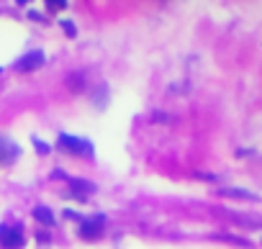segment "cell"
I'll return each mask as SVG.
<instances>
[{
    "instance_id": "cell-10",
    "label": "cell",
    "mask_w": 262,
    "mask_h": 249,
    "mask_svg": "<svg viewBox=\"0 0 262 249\" xmlns=\"http://www.w3.org/2000/svg\"><path fill=\"white\" fill-rule=\"evenodd\" d=\"M33 146H36V152H41V154H49L52 152V146L47 141H41L39 137H33Z\"/></svg>"
},
{
    "instance_id": "cell-4",
    "label": "cell",
    "mask_w": 262,
    "mask_h": 249,
    "mask_svg": "<svg viewBox=\"0 0 262 249\" xmlns=\"http://www.w3.org/2000/svg\"><path fill=\"white\" fill-rule=\"evenodd\" d=\"M41 64H44V52L41 49H33V52H26L16 62V70L18 72H33V70H39Z\"/></svg>"
},
{
    "instance_id": "cell-7",
    "label": "cell",
    "mask_w": 262,
    "mask_h": 249,
    "mask_svg": "<svg viewBox=\"0 0 262 249\" xmlns=\"http://www.w3.org/2000/svg\"><path fill=\"white\" fill-rule=\"evenodd\" d=\"M70 185L75 190V198H83V193H95V185L93 183H87V180H70Z\"/></svg>"
},
{
    "instance_id": "cell-13",
    "label": "cell",
    "mask_w": 262,
    "mask_h": 249,
    "mask_svg": "<svg viewBox=\"0 0 262 249\" xmlns=\"http://www.w3.org/2000/svg\"><path fill=\"white\" fill-rule=\"evenodd\" d=\"M0 72H3V70H0Z\"/></svg>"
},
{
    "instance_id": "cell-12",
    "label": "cell",
    "mask_w": 262,
    "mask_h": 249,
    "mask_svg": "<svg viewBox=\"0 0 262 249\" xmlns=\"http://www.w3.org/2000/svg\"><path fill=\"white\" fill-rule=\"evenodd\" d=\"M62 28L67 31V36H75V33H77V31H75V24H72V21H62Z\"/></svg>"
},
{
    "instance_id": "cell-11",
    "label": "cell",
    "mask_w": 262,
    "mask_h": 249,
    "mask_svg": "<svg viewBox=\"0 0 262 249\" xmlns=\"http://www.w3.org/2000/svg\"><path fill=\"white\" fill-rule=\"evenodd\" d=\"M49 10H64L67 8V0H47Z\"/></svg>"
},
{
    "instance_id": "cell-1",
    "label": "cell",
    "mask_w": 262,
    "mask_h": 249,
    "mask_svg": "<svg viewBox=\"0 0 262 249\" xmlns=\"http://www.w3.org/2000/svg\"><path fill=\"white\" fill-rule=\"evenodd\" d=\"M57 146L67 154H75V157H93V144L87 139H80V137H70V134H59L57 139Z\"/></svg>"
},
{
    "instance_id": "cell-9",
    "label": "cell",
    "mask_w": 262,
    "mask_h": 249,
    "mask_svg": "<svg viewBox=\"0 0 262 249\" xmlns=\"http://www.w3.org/2000/svg\"><path fill=\"white\" fill-rule=\"evenodd\" d=\"M67 87H70L72 93H80V90L85 87V72H70L67 75Z\"/></svg>"
},
{
    "instance_id": "cell-3",
    "label": "cell",
    "mask_w": 262,
    "mask_h": 249,
    "mask_svg": "<svg viewBox=\"0 0 262 249\" xmlns=\"http://www.w3.org/2000/svg\"><path fill=\"white\" fill-rule=\"evenodd\" d=\"M106 226V216H90V219H83L80 221V236H85V239H95L100 236Z\"/></svg>"
},
{
    "instance_id": "cell-5",
    "label": "cell",
    "mask_w": 262,
    "mask_h": 249,
    "mask_svg": "<svg viewBox=\"0 0 262 249\" xmlns=\"http://www.w3.org/2000/svg\"><path fill=\"white\" fill-rule=\"evenodd\" d=\"M18 154H21V149L13 141H8L5 137H0V165H3V167L13 165L18 160Z\"/></svg>"
},
{
    "instance_id": "cell-8",
    "label": "cell",
    "mask_w": 262,
    "mask_h": 249,
    "mask_svg": "<svg viewBox=\"0 0 262 249\" xmlns=\"http://www.w3.org/2000/svg\"><path fill=\"white\" fill-rule=\"evenodd\" d=\"M33 219H36L39 223H44V226H54V213L47 206H36V208H33Z\"/></svg>"
},
{
    "instance_id": "cell-2",
    "label": "cell",
    "mask_w": 262,
    "mask_h": 249,
    "mask_svg": "<svg viewBox=\"0 0 262 249\" xmlns=\"http://www.w3.org/2000/svg\"><path fill=\"white\" fill-rule=\"evenodd\" d=\"M0 247L3 249H21L24 247V236H21V226H0Z\"/></svg>"
},
{
    "instance_id": "cell-6",
    "label": "cell",
    "mask_w": 262,
    "mask_h": 249,
    "mask_svg": "<svg viewBox=\"0 0 262 249\" xmlns=\"http://www.w3.org/2000/svg\"><path fill=\"white\" fill-rule=\"evenodd\" d=\"M221 195H226V198H242V200H257V195L255 193H249V190H239V188H221L219 190Z\"/></svg>"
}]
</instances>
